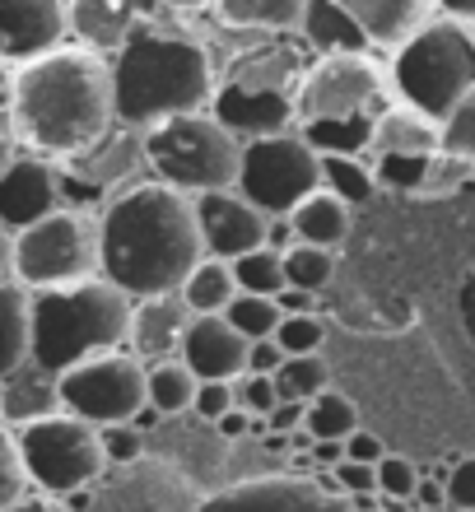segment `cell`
<instances>
[{
	"label": "cell",
	"mask_w": 475,
	"mask_h": 512,
	"mask_svg": "<svg viewBox=\"0 0 475 512\" xmlns=\"http://www.w3.org/2000/svg\"><path fill=\"white\" fill-rule=\"evenodd\" d=\"M210 108H215L210 117H215L224 131L243 135V140L289 131V122H294V94H280V89H238V84H215Z\"/></svg>",
	"instance_id": "cell-17"
},
{
	"label": "cell",
	"mask_w": 475,
	"mask_h": 512,
	"mask_svg": "<svg viewBox=\"0 0 475 512\" xmlns=\"http://www.w3.org/2000/svg\"><path fill=\"white\" fill-rule=\"evenodd\" d=\"M331 5L350 19L368 47L382 52H396L424 19H434V0H331Z\"/></svg>",
	"instance_id": "cell-18"
},
{
	"label": "cell",
	"mask_w": 475,
	"mask_h": 512,
	"mask_svg": "<svg viewBox=\"0 0 475 512\" xmlns=\"http://www.w3.org/2000/svg\"><path fill=\"white\" fill-rule=\"evenodd\" d=\"M308 457H313V466H322V471H331L345 452H340L336 438H313V447H308Z\"/></svg>",
	"instance_id": "cell-48"
},
{
	"label": "cell",
	"mask_w": 475,
	"mask_h": 512,
	"mask_svg": "<svg viewBox=\"0 0 475 512\" xmlns=\"http://www.w3.org/2000/svg\"><path fill=\"white\" fill-rule=\"evenodd\" d=\"M201 256L191 196L163 182H131L98 215V275L126 298L177 294Z\"/></svg>",
	"instance_id": "cell-1"
},
{
	"label": "cell",
	"mask_w": 475,
	"mask_h": 512,
	"mask_svg": "<svg viewBox=\"0 0 475 512\" xmlns=\"http://www.w3.org/2000/svg\"><path fill=\"white\" fill-rule=\"evenodd\" d=\"M303 429L313 433V438H345L350 429H359V410H354L350 396H340V391H317L313 401H303Z\"/></svg>",
	"instance_id": "cell-32"
},
{
	"label": "cell",
	"mask_w": 475,
	"mask_h": 512,
	"mask_svg": "<svg viewBox=\"0 0 475 512\" xmlns=\"http://www.w3.org/2000/svg\"><path fill=\"white\" fill-rule=\"evenodd\" d=\"M387 84L401 103L443 122L452 108L475 98V19L438 14L424 19L392 56Z\"/></svg>",
	"instance_id": "cell-5"
},
{
	"label": "cell",
	"mask_w": 475,
	"mask_h": 512,
	"mask_svg": "<svg viewBox=\"0 0 475 512\" xmlns=\"http://www.w3.org/2000/svg\"><path fill=\"white\" fill-rule=\"evenodd\" d=\"M289 233L299 238V243H313V247H326V252H336L345 238H350V205L331 196L326 187L308 191L294 210L285 215Z\"/></svg>",
	"instance_id": "cell-22"
},
{
	"label": "cell",
	"mask_w": 475,
	"mask_h": 512,
	"mask_svg": "<svg viewBox=\"0 0 475 512\" xmlns=\"http://www.w3.org/2000/svg\"><path fill=\"white\" fill-rule=\"evenodd\" d=\"M5 512H66V503L56 499V494H42V489H28L24 499H14Z\"/></svg>",
	"instance_id": "cell-47"
},
{
	"label": "cell",
	"mask_w": 475,
	"mask_h": 512,
	"mask_svg": "<svg viewBox=\"0 0 475 512\" xmlns=\"http://www.w3.org/2000/svg\"><path fill=\"white\" fill-rule=\"evenodd\" d=\"M373 480H378L382 499H410V489L420 480V466L410 457H396V452H382L378 466H373Z\"/></svg>",
	"instance_id": "cell-38"
},
{
	"label": "cell",
	"mask_w": 475,
	"mask_h": 512,
	"mask_svg": "<svg viewBox=\"0 0 475 512\" xmlns=\"http://www.w3.org/2000/svg\"><path fill=\"white\" fill-rule=\"evenodd\" d=\"M28 471H24V457H19V443H14L10 429H0V512L10 508L14 499L28 494Z\"/></svg>",
	"instance_id": "cell-37"
},
{
	"label": "cell",
	"mask_w": 475,
	"mask_h": 512,
	"mask_svg": "<svg viewBox=\"0 0 475 512\" xmlns=\"http://www.w3.org/2000/svg\"><path fill=\"white\" fill-rule=\"evenodd\" d=\"M252 424H257V415H247V410H238V405H233V410H224V415L215 419V433H219V438H229V443H238V438H247V433H252Z\"/></svg>",
	"instance_id": "cell-46"
},
{
	"label": "cell",
	"mask_w": 475,
	"mask_h": 512,
	"mask_svg": "<svg viewBox=\"0 0 475 512\" xmlns=\"http://www.w3.org/2000/svg\"><path fill=\"white\" fill-rule=\"evenodd\" d=\"M196 373H191L182 359H154L145 368V405L159 410V415H187L191 410V396H196Z\"/></svg>",
	"instance_id": "cell-28"
},
{
	"label": "cell",
	"mask_w": 475,
	"mask_h": 512,
	"mask_svg": "<svg viewBox=\"0 0 475 512\" xmlns=\"http://www.w3.org/2000/svg\"><path fill=\"white\" fill-rule=\"evenodd\" d=\"M10 94H14V70L10 61H0V112H10Z\"/></svg>",
	"instance_id": "cell-51"
},
{
	"label": "cell",
	"mask_w": 475,
	"mask_h": 512,
	"mask_svg": "<svg viewBox=\"0 0 475 512\" xmlns=\"http://www.w3.org/2000/svg\"><path fill=\"white\" fill-rule=\"evenodd\" d=\"M261 424H266V433H289L303 424V401H275L266 415H261Z\"/></svg>",
	"instance_id": "cell-44"
},
{
	"label": "cell",
	"mask_w": 475,
	"mask_h": 512,
	"mask_svg": "<svg viewBox=\"0 0 475 512\" xmlns=\"http://www.w3.org/2000/svg\"><path fill=\"white\" fill-rule=\"evenodd\" d=\"M154 5H163V10H173V14H191V10H205L210 0H154Z\"/></svg>",
	"instance_id": "cell-52"
},
{
	"label": "cell",
	"mask_w": 475,
	"mask_h": 512,
	"mask_svg": "<svg viewBox=\"0 0 475 512\" xmlns=\"http://www.w3.org/2000/svg\"><path fill=\"white\" fill-rule=\"evenodd\" d=\"M28 331H33V294L19 280L0 275V378L28 364Z\"/></svg>",
	"instance_id": "cell-24"
},
{
	"label": "cell",
	"mask_w": 475,
	"mask_h": 512,
	"mask_svg": "<svg viewBox=\"0 0 475 512\" xmlns=\"http://www.w3.org/2000/svg\"><path fill=\"white\" fill-rule=\"evenodd\" d=\"M191 210H196V229H201L205 256L233 261V256L252 252V247H266V224L271 219L261 215L247 196H238L233 187L191 196Z\"/></svg>",
	"instance_id": "cell-13"
},
{
	"label": "cell",
	"mask_w": 475,
	"mask_h": 512,
	"mask_svg": "<svg viewBox=\"0 0 475 512\" xmlns=\"http://www.w3.org/2000/svg\"><path fill=\"white\" fill-rule=\"evenodd\" d=\"M368 126H373V117H368V112H354V117L303 122L299 135L317 149V154H364L368 149Z\"/></svg>",
	"instance_id": "cell-31"
},
{
	"label": "cell",
	"mask_w": 475,
	"mask_h": 512,
	"mask_svg": "<svg viewBox=\"0 0 475 512\" xmlns=\"http://www.w3.org/2000/svg\"><path fill=\"white\" fill-rule=\"evenodd\" d=\"M340 452H345V461H364V466H378V457L387 452V447H382L378 433L350 429L345 438H340Z\"/></svg>",
	"instance_id": "cell-43"
},
{
	"label": "cell",
	"mask_w": 475,
	"mask_h": 512,
	"mask_svg": "<svg viewBox=\"0 0 475 512\" xmlns=\"http://www.w3.org/2000/svg\"><path fill=\"white\" fill-rule=\"evenodd\" d=\"M131 298L103 275L75 284H56L33 294V331H28V364L42 373H66L103 350H122Z\"/></svg>",
	"instance_id": "cell-4"
},
{
	"label": "cell",
	"mask_w": 475,
	"mask_h": 512,
	"mask_svg": "<svg viewBox=\"0 0 475 512\" xmlns=\"http://www.w3.org/2000/svg\"><path fill=\"white\" fill-rule=\"evenodd\" d=\"M5 270H10V229L0 224V275H5Z\"/></svg>",
	"instance_id": "cell-53"
},
{
	"label": "cell",
	"mask_w": 475,
	"mask_h": 512,
	"mask_svg": "<svg viewBox=\"0 0 475 512\" xmlns=\"http://www.w3.org/2000/svg\"><path fill=\"white\" fill-rule=\"evenodd\" d=\"M313 298L317 294H308V289H280V294H275V303H280V312H313Z\"/></svg>",
	"instance_id": "cell-49"
},
{
	"label": "cell",
	"mask_w": 475,
	"mask_h": 512,
	"mask_svg": "<svg viewBox=\"0 0 475 512\" xmlns=\"http://www.w3.org/2000/svg\"><path fill=\"white\" fill-rule=\"evenodd\" d=\"M280 359H285V350H280L271 336L247 345V373H275V368H280Z\"/></svg>",
	"instance_id": "cell-45"
},
{
	"label": "cell",
	"mask_w": 475,
	"mask_h": 512,
	"mask_svg": "<svg viewBox=\"0 0 475 512\" xmlns=\"http://www.w3.org/2000/svg\"><path fill=\"white\" fill-rule=\"evenodd\" d=\"M271 382L280 401H313L317 391L331 387V368H326L322 354H285Z\"/></svg>",
	"instance_id": "cell-30"
},
{
	"label": "cell",
	"mask_w": 475,
	"mask_h": 512,
	"mask_svg": "<svg viewBox=\"0 0 475 512\" xmlns=\"http://www.w3.org/2000/svg\"><path fill=\"white\" fill-rule=\"evenodd\" d=\"M66 42V0H0V61H33Z\"/></svg>",
	"instance_id": "cell-16"
},
{
	"label": "cell",
	"mask_w": 475,
	"mask_h": 512,
	"mask_svg": "<svg viewBox=\"0 0 475 512\" xmlns=\"http://www.w3.org/2000/svg\"><path fill=\"white\" fill-rule=\"evenodd\" d=\"M317 168H322V187L345 205H364L382 191L378 177H373V163H364V154H317Z\"/></svg>",
	"instance_id": "cell-29"
},
{
	"label": "cell",
	"mask_w": 475,
	"mask_h": 512,
	"mask_svg": "<svg viewBox=\"0 0 475 512\" xmlns=\"http://www.w3.org/2000/svg\"><path fill=\"white\" fill-rule=\"evenodd\" d=\"M275 401L280 396H275L271 373H243V378H233V405L247 410V415H266Z\"/></svg>",
	"instance_id": "cell-40"
},
{
	"label": "cell",
	"mask_w": 475,
	"mask_h": 512,
	"mask_svg": "<svg viewBox=\"0 0 475 512\" xmlns=\"http://www.w3.org/2000/svg\"><path fill=\"white\" fill-rule=\"evenodd\" d=\"M229 270H233L238 294H266V298H275L280 289H285V266H280V252H275V247H252V252L233 256Z\"/></svg>",
	"instance_id": "cell-33"
},
{
	"label": "cell",
	"mask_w": 475,
	"mask_h": 512,
	"mask_svg": "<svg viewBox=\"0 0 475 512\" xmlns=\"http://www.w3.org/2000/svg\"><path fill=\"white\" fill-rule=\"evenodd\" d=\"M191 312L177 294H154V298H131V322H126V345L136 359H173L182 345Z\"/></svg>",
	"instance_id": "cell-19"
},
{
	"label": "cell",
	"mask_w": 475,
	"mask_h": 512,
	"mask_svg": "<svg viewBox=\"0 0 475 512\" xmlns=\"http://www.w3.org/2000/svg\"><path fill=\"white\" fill-rule=\"evenodd\" d=\"M14 443H19V457H24L28 485L42 489V494H56V499L80 494L108 471L98 424L70 415V410H52V415L19 424Z\"/></svg>",
	"instance_id": "cell-8"
},
{
	"label": "cell",
	"mask_w": 475,
	"mask_h": 512,
	"mask_svg": "<svg viewBox=\"0 0 475 512\" xmlns=\"http://www.w3.org/2000/svg\"><path fill=\"white\" fill-rule=\"evenodd\" d=\"M233 294H238L233 270H229V261H219V256H201V261L187 270V280L177 284V298L187 303L191 317H201V312H224Z\"/></svg>",
	"instance_id": "cell-27"
},
{
	"label": "cell",
	"mask_w": 475,
	"mask_h": 512,
	"mask_svg": "<svg viewBox=\"0 0 475 512\" xmlns=\"http://www.w3.org/2000/svg\"><path fill=\"white\" fill-rule=\"evenodd\" d=\"M140 159H145L140 126L112 122L94 145H84L80 154H66V159L56 163L61 191H75V196L89 201V196H103L108 187H131V173L140 168Z\"/></svg>",
	"instance_id": "cell-12"
},
{
	"label": "cell",
	"mask_w": 475,
	"mask_h": 512,
	"mask_svg": "<svg viewBox=\"0 0 475 512\" xmlns=\"http://www.w3.org/2000/svg\"><path fill=\"white\" fill-rule=\"evenodd\" d=\"M136 19V0H66V33L89 52H117Z\"/></svg>",
	"instance_id": "cell-20"
},
{
	"label": "cell",
	"mask_w": 475,
	"mask_h": 512,
	"mask_svg": "<svg viewBox=\"0 0 475 512\" xmlns=\"http://www.w3.org/2000/svg\"><path fill=\"white\" fill-rule=\"evenodd\" d=\"M61 410V396H56V373H42L38 364H19L14 373L0 378V419L10 424H28V419H42Z\"/></svg>",
	"instance_id": "cell-23"
},
{
	"label": "cell",
	"mask_w": 475,
	"mask_h": 512,
	"mask_svg": "<svg viewBox=\"0 0 475 512\" xmlns=\"http://www.w3.org/2000/svg\"><path fill=\"white\" fill-rule=\"evenodd\" d=\"M224 322L238 331V336H247V340H266L275 331V322L285 317L280 312V303L275 298H266V294H233L229 298V308L219 312Z\"/></svg>",
	"instance_id": "cell-35"
},
{
	"label": "cell",
	"mask_w": 475,
	"mask_h": 512,
	"mask_svg": "<svg viewBox=\"0 0 475 512\" xmlns=\"http://www.w3.org/2000/svg\"><path fill=\"white\" fill-rule=\"evenodd\" d=\"M145 140V163L154 168L163 187L182 196L233 187L238 173V135H229L210 112H182L163 122L140 126Z\"/></svg>",
	"instance_id": "cell-6"
},
{
	"label": "cell",
	"mask_w": 475,
	"mask_h": 512,
	"mask_svg": "<svg viewBox=\"0 0 475 512\" xmlns=\"http://www.w3.org/2000/svg\"><path fill=\"white\" fill-rule=\"evenodd\" d=\"M61 205H66V191H61V173H56L52 159L14 154L5 163V173H0V224L10 233L42 215H52Z\"/></svg>",
	"instance_id": "cell-14"
},
{
	"label": "cell",
	"mask_w": 475,
	"mask_h": 512,
	"mask_svg": "<svg viewBox=\"0 0 475 512\" xmlns=\"http://www.w3.org/2000/svg\"><path fill=\"white\" fill-rule=\"evenodd\" d=\"M98 443H103L108 466H126V461L140 457V429L131 424V419H122V424H103V429H98Z\"/></svg>",
	"instance_id": "cell-41"
},
{
	"label": "cell",
	"mask_w": 475,
	"mask_h": 512,
	"mask_svg": "<svg viewBox=\"0 0 475 512\" xmlns=\"http://www.w3.org/2000/svg\"><path fill=\"white\" fill-rule=\"evenodd\" d=\"M61 410L89 419V424H122L145 405V368L131 350H103L84 364L56 373Z\"/></svg>",
	"instance_id": "cell-11"
},
{
	"label": "cell",
	"mask_w": 475,
	"mask_h": 512,
	"mask_svg": "<svg viewBox=\"0 0 475 512\" xmlns=\"http://www.w3.org/2000/svg\"><path fill=\"white\" fill-rule=\"evenodd\" d=\"M108 70L112 117L122 126H150L182 112H205L215 98V66L205 42L173 24L136 19Z\"/></svg>",
	"instance_id": "cell-3"
},
{
	"label": "cell",
	"mask_w": 475,
	"mask_h": 512,
	"mask_svg": "<svg viewBox=\"0 0 475 512\" xmlns=\"http://www.w3.org/2000/svg\"><path fill=\"white\" fill-rule=\"evenodd\" d=\"M14 159V145H10V135H0V173H5V163Z\"/></svg>",
	"instance_id": "cell-54"
},
{
	"label": "cell",
	"mask_w": 475,
	"mask_h": 512,
	"mask_svg": "<svg viewBox=\"0 0 475 512\" xmlns=\"http://www.w3.org/2000/svg\"><path fill=\"white\" fill-rule=\"evenodd\" d=\"M10 275L28 294L98 275V215L89 210H52L10 233Z\"/></svg>",
	"instance_id": "cell-7"
},
{
	"label": "cell",
	"mask_w": 475,
	"mask_h": 512,
	"mask_svg": "<svg viewBox=\"0 0 475 512\" xmlns=\"http://www.w3.org/2000/svg\"><path fill=\"white\" fill-rule=\"evenodd\" d=\"M299 52L294 47H261V52L243 56L238 66L224 75V84H238V89H280V94H294L299 84Z\"/></svg>",
	"instance_id": "cell-26"
},
{
	"label": "cell",
	"mask_w": 475,
	"mask_h": 512,
	"mask_svg": "<svg viewBox=\"0 0 475 512\" xmlns=\"http://www.w3.org/2000/svg\"><path fill=\"white\" fill-rule=\"evenodd\" d=\"M280 266H285V284H289V289H308V294L326 289V284H331V275H336L331 252H326V247H313V243L285 247V252H280Z\"/></svg>",
	"instance_id": "cell-34"
},
{
	"label": "cell",
	"mask_w": 475,
	"mask_h": 512,
	"mask_svg": "<svg viewBox=\"0 0 475 512\" xmlns=\"http://www.w3.org/2000/svg\"><path fill=\"white\" fill-rule=\"evenodd\" d=\"M434 149H438V122L396 98L392 108H382L373 117L364 154L378 159V154H434Z\"/></svg>",
	"instance_id": "cell-21"
},
{
	"label": "cell",
	"mask_w": 475,
	"mask_h": 512,
	"mask_svg": "<svg viewBox=\"0 0 475 512\" xmlns=\"http://www.w3.org/2000/svg\"><path fill=\"white\" fill-rule=\"evenodd\" d=\"M247 345H252V340L238 336L219 312H201V317H191L187 331H182L177 359L201 382H233L247 373Z\"/></svg>",
	"instance_id": "cell-15"
},
{
	"label": "cell",
	"mask_w": 475,
	"mask_h": 512,
	"mask_svg": "<svg viewBox=\"0 0 475 512\" xmlns=\"http://www.w3.org/2000/svg\"><path fill=\"white\" fill-rule=\"evenodd\" d=\"M224 410H233V382H196L191 415H201L205 424H215Z\"/></svg>",
	"instance_id": "cell-42"
},
{
	"label": "cell",
	"mask_w": 475,
	"mask_h": 512,
	"mask_svg": "<svg viewBox=\"0 0 475 512\" xmlns=\"http://www.w3.org/2000/svg\"><path fill=\"white\" fill-rule=\"evenodd\" d=\"M322 187V168H317V149L299 131H275L257 135L238 145V173L233 191L247 196L266 219H285L308 191Z\"/></svg>",
	"instance_id": "cell-9"
},
{
	"label": "cell",
	"mask_w": 475,
	"mask_h": 512,
	"mask_svg": "<svg viewBox=\"0 0 475 512\" xmlns=\"http://www.w3.org/2000/svg\"><path fill=\"white\" fill-rule=\"evenodd\" d=\"M443 14H457V19H475V0H434Z\"/></svg>",
	"instance_id": "cell-50"
},
{
	"label": "cell",
	"mask_w": 475,
	"mask_h": 512,
	"mask_svg": "<svg viewBox=\"0 0 475 512\" xmlns=\"http://www.w3.org/2000/svg\"><path fill=\"white\" fill-rule=\"evenodd\" d=\"M387 94V70L364 56L359 47L345 52H326L313 66L299 70L294 84V122H326V117H354L368 112Z\"/></svg>",
	"instance_id": "cell-10"
},
{
	"label": "cell",
	"mask_w": 475,
	"mask_h": 512,
	"mask_svg": "<svg viewBox=\"0 0 475 512\" xmlns=\"http://www.w3.org/2000/svg\"><path fill=\"white\" fill-rule=\"evenodd\" d=\"M443 508L448 512H475V457L452 461L448 480H443Z\"/></svg>",
	"instance_id": "cell-39"
},
{
	"label": "cell",
	"mask_w": 475,
	"mask_h": 512,
	"mask_svg": "<svg viewBox=\"0 0 475 512\" xmlns=\"http://www.w3.org/2000/svg\"><path fill=\"white\" fill-rule=\"evenodd\" d=\"M117 122L112 117V70L103 52L52 47L14 70L10 131L42 159H66L94 145Z\"/></svg>",
	"instance_id": "cell-2"
},
{
	"label": "cell",
	"mask_w": 475,
	"mask_h": 512,
	"mask_svg": "<svg viewBox=\"0 0 475 512\" xmlns=\"http://www.w3.org/2000/svg\"><path fill=\"white\" fill-rule=\"evenodd\" d=\"M271 340L280 345L285 354H322L326 345V326L317 322V312H285L275 322Z\"/></svg>",
	"instance_id": "cell-36"
},
{
	"label": "cell",
	"mask_w": 475,
	"mask_h": 512,
	"mask_svg": "<svg viewBox=\"0 0 475 512\" xmlns=\"http://www.w3.org/2000/svg\"><path fill=\"white\" fill-rule=\"evenodd\" d=\"M219 24L261 28V33H299L308 0H210Z\"/></svg>",
	"instance_id": "cell-25"
}]
</instances>
